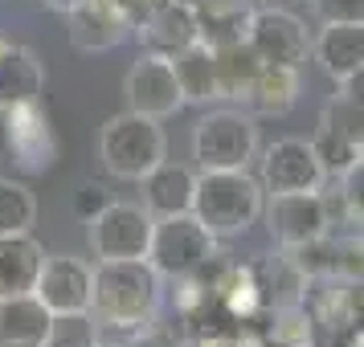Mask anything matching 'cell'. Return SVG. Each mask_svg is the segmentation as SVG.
<instances>
[{"label": "cell", "mask_w": 364, "mask_h": 347, "mask_svg": "<svg viewBox=\"0 0 364 347\" xmlns=\"http://www.w3.org/2000/svg\"><path fill=\"white\" fill-rule=\"evenodd\" d=\"M164 307V278L148 258L135 262H99L90 286V314L111 331H144Z\"/></svg>", "instance_id": "obj_1"}, {"label": "cell", "mask_w": 364, "mask_h": 347, "mask_svg": "<svg viewBox=\"0 0 364 347\" xmlns=\"http://www.w3.org/2000/svg\"><path fill=\"white\" fill-rule=\"evenodd\" d=\"M266 209V188L250 172H197V216L213 237H242L258 225Z\"/></svg>", "instance_id": "obj_2"}, {"label": "cell", "mask_w": 364, "mask_h": 347, "mask_svg": "<svg viewBox=\"0 0 364 347\" xmlns=\"http://www.w3.org/2000/svg\"><path fill=\"white\" fill-rule=\"evenodd\" d=\"M99 160L115 180L139 184L151 167L168 160V139L160 119H148L139 111L111 115L99 131Z\"/></svg>", "instance_id": "obj_3"}, {"label": "cell", "mask_w": 364, "mask_h": 347, "mask_svg": "<svg viewBox=\"0 0 364 347\" xmlns=\"http://www.w3.org/2000/svg\"><path fill=\"white\" fill-rule=\"evenodd\" d=\"M193 160L200 172H250L258 160V119L237 106L209 111L193 127Z\"/></svg>", "instance_id": "obj_4"}, {"label": "cell", "mask_w": 364, "mask_h": 347, "mask_svg": "<svg viewBox=\"0 0 364 347\" xmlns=\"http://www.w3.org/2000/svg\"><path fill=\"white\" fill-rule=\"evenodd\" d=\"M217 253V237L200 225L193 213L181 216H160L151 229V246H148V262L160 278H184Z\"/></svg>", "instance_id": "obj_5"}, {"label": "cell", "mask_w": 364, "mask_h": 347, "mask_svg": "<svg viewBox=\"0 0 364 347\" xmlns=\"http://www.w3.org/2000/svg\"><path fill=\"white\" fill-rule=\"evenodd\" d=\"M151 229H156V216L144 204L111 200L90 221V253L99 262H135V258H148Z\"/></svg>", "instance_id": "obj_6"}, {"label": "cell", "mask_w": 364, "mask_h": 347, "mask_svg": "<svg viewBox=\"0 0 364 347\" xmlns=\"http://www.w3.org/2000/svg\"><path fill=\"white\" fill-rule=\"evenodd\" d=\"M123 94H127V111H139V115L160 119V123L184 111L181 78H176L172 57H164V53H139L123 78Z\"/></svg>", "instance_id": "obj_7"}, {"label": "cell", "mask_w": 364, "mask_h": 347, "mask_svg": "<svg viewBox=\"0 0 364 347\" xmlns=\"http://www.w3.org/2000/svg\"><path fill=\"white\" fill-rule=\"evenodd\" d=\"M258 180L270 197L279 192H319L328 176H323V164L315 155L311 139H274L270 148L262 151L258 160Z\"/></svg>", "instance_id": "obj_8"}, {"label": "cell", "mask_w": 364, "mask_h": 347, "mask_svg": "<svg viewBox=\"0 0 364 347\" xmlns=\"http://www.w3.org/2000/svg\"><path fill=\"white\" fill-rule=\"evenodd\" d=\"M246 41L254 45V53H258L262 62H279V66H299V62H307V53H311V33H307V25H303L295 13L279 9V4H254Z\"/></svg>", "instance_id": "obj_9"}, {"label": "cell", "mask_w": 364, "mask_h": 347, "mask_svg": "<svg viewBox=\"0 0 364 347\" xmlns=\"http://www.w3.org/2000/svg\"><path fill=\"white\" fill-rule=\"evenodd\" d=\"M0 115H4V143L21 172H29V176L50 172L58 160V139H53L50 115L41 111V102H17Z\"/></svg>", "instance_id": "obj_10"}, {"label": "cell", "mask_w": 364, "mask_h": 347, "mask_svg": "<svg viewBox=\"0 0 364 347\" xmlns=\"http://www.w3.org/2000/svg\"><path fill=\"white\" fill-rule=\"evenodd\" d=\"M295 265L307 274V282L315 278H331V282H348L356 286L364 282V233H323L307 246L287 249Z\"/></svg>", "instance_id": "obj_11"}, {"label": "cell", "mask_w": 364, "mask_h": 347, "mask_svg": "<svg viewBox=\"0 0 364 347\" xmlns=\"http://www.w3.org/2000/svg\"><path fill=\"white\" fill-rule=\"evenodd\" d=\"M266 229L279 241L282 249H299L323 237L331 229V216L323 209V197L319 192H279V197L266 200Z\"/></svg>", "instance_id": "obj_12"}, {"label": "cell", "mask_w": 364, "mask_h": 347, "mask_svg": "<svg viewBox=\"0 0 364 347\" xmlns=\"http://www.w3.org/2000/svg\"><path fill=\"white\" fill-rule=\"evenodd\" d=\"M90 286H95V265L90 262L74 258V253H46L33 294L50 307V314H70L90 311Z\"/></svg>", "instance_id": "obj_13"}, {"label": "cell", "mask_w": 364, "mask_h": 347, "mask_svg": "<svg viewBox=\"0 0 364 347\" xmlns=\"http://www.w3.org/2000/svg\"><path fill=\"white\" fill-rule=\"evenodd\" d=\"M66 21H70V45L82 53H107L135 33L132 17L123 13L119 0H78L66 13Z\"/></svg>", "instance_id": "obj_14"}, {"label": "cell", "mask_w": 364, "mask_h": 347, "mask_svg": "<svg viewBox=\"0 0 364 347\" xmlns=\"http://www.w3.org/2000/svg\"><path fill=\"white\" fill-rule=\"evenodd\" d=\"M135 37L148 53H164V57H176L181 50H188L193 41H200L197 29V9L188 0H168L156 13L135 25Z\"/></svg>", "instance_id": "obj_15"}, {"label": "cell", "mask_w": 364, "mask_h": 347, "mask_svg": "<svg viewBox=\"0 0 364 347\" xmlns=\"http://www.w3.org/2000/svg\"><path fill=\"white\" fill-rule=\"evenodd\" d=\"M311 57L331 82H344L364 66V21H323L311 37Z\"/></svg>", "instance_id": "obj_16"}, {"label": "cell", "mask_w": 364, "mask_h": 347, "mask_svg": "<svg viewBox=\"0 0 364 347\" xmlns=\"http://www.w3.org/2000/svg\"><path fill=\"white\" fill-rule=\"evenodd\" d=\"M144 209H148L156 221L160 216H181V213H193V197H197V172L184 164H156L144 176Z\"/></svg>", "instance_id": "obj_17"}, {"label": "cell", "mask_w": 364, "mask_h": 347, "mask_svg": "<svg viewBox=\"0 0 364 347\" xmlns=\"http://www.w3.org/2000/svg\"><path fill=\"white\" fill-rule=\"evenodd\" d=\"M41 265H46V249L33 233H4L0 237V298L33 294Z\"/></svg>", "instance_id": "obj_18"}, {"label": "cell", "mask_w": 364, "mask_h": 347, "mask_svg": "<svg viewBox=\"0 0 364 347\" xmlns=\"http://www.w3.org/2000/svg\"><path fill=\"white\" fill-rule=\"evenodd\" d=\"M50 319V307L37 294L0 298V347H46Z\"/></svg>", "instance_id": "obj_19"}, {"label": "cell", "mask_w": 364, "mask_h": 347, "mask_svg": "<svg viewBox=\"0 0 364 347\" xmlns=\"http://www.w3.org/2000/svg\"><path fill=\"white\" fill-rule=\"evenodd\" d=\"M299 66H279V62H262L258 78L246 90V111L254 119H282L299 102Z\"/></svg>", "instance_id": "obj_20"}, {"label": "cell", "mask_w": 364, "mask_h": 347, "mask_svg": "<svg viewBox=\"0 0 364 347\" xmlns=\"http://www.w3.org/2000/svg\"><path fill=\"white\" fill-rule=\"evenodd\" d=\"M46 90V70L25 45H9V53L0 57V111L17 106V102H41Z\"/></svg>", "instance_id": "obj_21"}, {"label": "cell", "mask_w": 364, "mask_h": 347, "mask_svg": "<svg viewBox=\"0 0 364 347\" xmlns=\"http://www.w3.org/2000/svg\"><path fill=\"white\" fill-rule=\"evenodd\" d=\"M254 274H258V286H262L266 311H279V307H295V302H307V274L295 265V258L282 249V253H270L266 262H254Z\"/></svg>", "instance_id": "obj_22"}, {"label": "cell", "mask_w": 364, "mask_h": 347, "mask_svg": "<svg viewBox=\"0 0 364 347\" xmlns=\"http://www.w3.org/2000/svg\"><path fill=\"white\" fill-rule=\"evenodd\" d=\"M197 29L205 45H230V41H246L250 29V0H197Z\"/></svg>", "instance_id": "obj_23"}, {"label": "cell", "mask_w": 364, "mask_h": 347, "mask_svg": "<svg viewBox=\"0 0 364 347\" xmlns=\"http://www.w3.org/2000/svg\"><path fill=\"white\" fill-rule=\"evenodd\" d=\"M172 66H176V78H181L184 102H217V99H221L213 45H205V41H193L188 50H181L176 57H172Z\"/></svg>", "instance_id": "obj_24"}, {"label": "cell", "mask_w": 364, "mask_h": 347, "mask_svg": "<svg viewBox=\"0 0 364 347\" xmlns=\"http://www.w3.org/2000/svg\"><path fill=\"white\" fill-rule=\"evenodd\" d=\"M217 307L230 314V319H237V323H254V319L266 311V298H262V286H258L254 265L230 262L225 278L217 286Z\"/></svg>", "instance_id": "obj_25"}, {"label": "cell", "mask_w": 364, "mask_h": 347, "mask_svg": "<svg viewBox=\"0 0 364 347\" xmlns=\"http://www.w3.org/2000/svg\"><path fill=\"white\" fill-rule=\"evenodd\" d=\"M217 57V82H221V99H246L250 82L258 78L262 57L254 53L250 41H230V45H213Z\"/></svg>", "instance_id": "obj_26"}, {"label": "cell", "mask_w": 364, "mask_h": 347, "mask_svg": "<svg viewBox=\"0 0 364 347\" xmlns=\"http://www.w3.org/2000/svg\"><path fill=\"white\" fill-rule=\"evenodd\" d=\"M262 335L266 347H315V314L307 311V302L279 307L270 314V327Z\"/></svg>", "instance_id": "obj_27"}, {"label": "cell", "mask_w": 364, "mask_h": 347, "mask_svg": "<svg viewBox=\"0 0 364 347\" xmlns=\"http://www.w3.org/2000/svg\"><path fill=\"white\" fill-rule=\"evenodd\" d=\"M37 225V197L29 184L0 176V237L4 233H33Z\"/></svg>", "instance_id": "obj_28"}, {"label": "cell", "mask_w": 364, "mask_h": 347, "mask_svg": "<svg viewBox=\"0 0 364 347\" xmlns=\"http://www.w3.org/2000/svg\"><path fill=\"white\" fill-rule=\"evenodd\" d=\"M319 131H328V135H336V139H344V143L364 148V102L348 99L344 90L331 94L328 106H323V115H319Z\"/></svg>", "instance_id": "obj_29"}, {"label": "cell", "mask_w": 364, "mask_h": 347, "mask_svg": "<svg viewBox=\"0 0 364 347\" xmlns=\"http://www.w3.org/2000/svg\"><path fill=\"white\" fill-rule=\"evenodd\" d=\"M102 339V323L90 311H70L50 319L46 347H95Z\"/></svg>", "instance_id": "obj_30"}, {"label": "cell", "mask_w": 364, "mask_h": 347, "mask_svg": "<svg viewBox=\"0 0 364 347\" xmlns=\"http://www.w3.org/2000/svg\"><path fill=\"white\" fill-rule=\"evenodd\" d=\"M311 148H315V155H319V164H323V176H328V180H340L348 167L364 155V148L344 143V139H336V135H328V131H315Z\"/></svg>", "instance_id": "obj_31"}, {"label": "cell", "mask_w": 364, "mask_h": 347, "mask_svg": "<svg viewBox=\"0 0 364 347\" xmlns=\"http://www.w3.org/2000/svg\"><path fill=\"white\" fill-rule=\"evenodd\" d=\"M111 200H115V197H111V188H107L102 180H82L78 188H74V213H78V221L90 225V221L111 204Z\"/></svg>", "instance_id": "obj_32"}, {"label": "cell", "mask_w": 364, "mask_h": 347, "mask_svg": "<svg viewBox=\"0 0 364 347\" xmlns=\"http://www.w3.org/2000/svg\"><path fill=\"white\" fill-rule=\"evenodd\" d=\"M336 184H340V192H344V200H348V216H352V225H364V155L348 167Z\"/></svg>", "instance_id": "obj_33"}, {"label": "cell", "mask_w": 364, "mask_h": 347, "mask_svg": "<svg viewBox=\"0 0 364 347\" xmlns=\"http://www.w3.org/2000/svg\"><path fill=\"white\" fill-rule=\"evenodd\" d=\"M319 25L323 21H364V0H311Z\"/></svg>", "instance_id": "obj_34"}, {"label": "cell", "mask_w": 364, "mask_h": 347, "mask_svg": "<svg viewBox=\"0 0 364 347\" xmlns=\"http://www.w3.org/2000/svg\"><path fill=\"white\" fill-rule=\"evenodd\" d=\"M123 347H181V343H176L168 331H156V323H151V327H144V331H132V339Z\"/></svg>", "instance_id": "obj_35"}, {"label": "cell", "mask_w": 364, "mask_h": 347, "mask_svg": "<svg viewBox=\"0 0 364 347\" xmlns=\"http://www.w3.org/2000/svg\"><path fill=\"white\" fill-rule=\"evenodd\" d=\"M119 4H123V13L132 17V25H139L148 13H156L160 4H168V0H119Z\"/></svg>", "instance_id": "obj_36"}, {"label": "cell", "mask_w": 364, "mask_h": 347, "mask_svg": "<svg viewBox=\"0 0 364 347\" xmlns=\"http://www.w3.org/2000/svg\"><path fill=\"white\" fill-rule=\"evenodd\" d=\"M184 347H237V339L225 331H205V335H193Z\"/></svg>", "instance_id": "obj_37"}, {"label": "cell", "mask_w": 364, "mask_h": 347, "mask_svg": "<svg viewBox=\"0 0 364 347\" xmlns=\"http://www.w3.org/2000/svg\"><path fill=\"white\" fill-rule=\"evenodd\" d=\"M348 311H352V327H364V282L348 290Z\"/></svg>", "instance_id": "obj_38"}, {"label": "cell", "mask_w": 364, "mask_h": 347, "mask_svg": "<svg viewBox=\"0 0 364 347\" xmlns=\"http://www.w3.org/2000/svg\"><path fill=\"white\" fill-rule=\"evenodd\" d=\"M340 90H344L348 99H356V102H364V66L356 70V74H348L344 82H340Z\"/></svg>", "instance_id": "obj_39"}, {"label": "cell", "mask_w": 364, "mask_h": 347, "mask_svg": "<svg viewBox=\"0 0 364 347\" xmlns=\"http://www.w3.org/2000/svg\"><path fill=\"white\" fill-rule=\"evenodd\" d=\"M344 347H364V327H348V339Z\"/></svg>", "instance_id": "obj_40"}, {"label": "cell", "mask_w": 364, "mask_h": 347, "mask_svg": "<svg viewBox=\"0 0 364 347\" xmlns=\"http://www.w3.org/2000/svg\"><path fill=\"white\" fill-rule=\"evenodd\" d=\"M41 4H50V9H58V13H70L78 0H41Z\"/></svg>", "instance_id": "obj_41"}, {"label": "cell", "mask_w": 364, "mask_h": 347, "mask_svg": "<svg viewBox=\"0 0 364 347\" xmlns=\"http://www.w3.org/2000/svg\"><path fill=\"white\" fill-rule=\"evenodd\" d=\"M9 45H13V41H9V37L0 33V57H4V53H9Z\"/></svg>", "instance_id": "obj_42"}, {"label": "cell", "mask_w": 364, "mask_h": 347, "mask_svg": "<svg viewBox=\"0 0 364 347\" xmlns=\"http://www.w3.org/2000/svg\"><path fill=\"white\" fill-rule=\"evenodd\" d=\"M95 347H123V343H107V339H99V343H95Z\"/></svg>", "instance_id": "obj_43"}, {"label": "cell", "mask_w": 364, "mask_h": 347, "mask_svg": "<svg viewBox=\"0 0 364 347\" xmlns=\"http://www.w3.org/2000/svg\"><path fill=\"white\" fill-rule=\"evenodd\" d=\"M250 4H270V0H250Z\"/></svg>", "instance_id": "obj_44"}, {"label": "cell", "mask_w": 364, "mask_h": 347, "mask_svg": "<svg viewBox=\"0 0 364 347\" xmlns=\"http://www.w3.org/2000/svg\"><path fill=\"white\" fill-rule=\"evenodd\" d=\"M188 4H197V0H188Z\"/></svg>", "instance_id": "obj_45"}]
</instances>
